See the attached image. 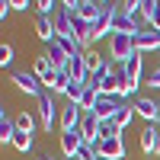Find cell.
Listing matches in <instances>:
<instances>
[{"label": "cell", "instance_id": "1", "mask_svg": "<svg viewBox=\"0 0 160 160\" xmlns=\"http://www.w3.org/2000/svg\"><path fill=\"white\" fill-rule=\"evenodd\" d=\"M93 87H96L102 96H122V90H125V74H122V71H112V64H109L102 74L93 77Z\"/></svg>", "mask_w": 160, "mask_h": 160}, {"label": "cell", "instance_id": "2", "mask_svg": "<svg viewBox=\"0 0 160 160\" xmlns=\"http://www.w3.org/2000/svg\"><path fill=\"white\" fill-rule=\"evenodd\" d=\"M13 83H16L22 93L35 96V99L45 96V83H42V77H38L35 71H32V74H29V71H16V74H13Z\"/></svg>", "mask_w": 160, "mask_h": 160}, {"label": "cell", "instance_id": "3", "mask_svg": "<svg viewBox=\"0 0 160 160\" xmlns=\"http://www.w3.org/2000/svg\"><path fill=\"white\" fill-rule=\"evenodd\" d=\"M131 55H135V38H131V35H112L109 38V58L125 64Z\"/></svg>", "mask_w": 160, "mask_h": 160}, {"label": "cell", "instance_id": "4", "mask_svg": "<svg viewBox=\"0 0 160 160\" xmlns=\"http://www.w3.org/2000/svg\"><path fill=\"white\" fill-rule=\"evenodd\" d=\"M96 154L106 157V160H125V141H122V135H118V138H99Z\"/></svg>", "mask_w": 160, "mask_h": 160}, {"label": "cell", "instance_id": "5", "mask_svg": "<svg viewBox=\"0 0 160 160\" xmlns=\"http://www.w3.org/2000/svg\"><path fill=\"white\" fill-rule=\"evenodd\" d=\"M68 74H71V80H77V83L93 87V74H90V68H87V55H83V51L71 58V64H68Z\"/></svg>", "mask_w": 160, "mask_h": 160}, {"label": "cell", "instance_id": "6", "mask_svg": "<svg viewBox=\"0 0 160 160\" xmlns=\"http://www.w3.org/2000/svg\"><path fill=\"white\" fill-rule=\"evenodd\" d=\"M80 125H83V109L74 102H68L61 109V131L68 135V131H80Z\"/></svg>", "mask_w": 160, "mask_h": 160}, {"label": "cell", "instance_id": "7", "mask_svg": "<svg viewBox=\"0 0 160 160\" xmlns=\"http://www.w3.org/2000/svg\"><path fill=\"white\" fill-rule=\"evenodd\" d=\"M80 135H83V144H99V115L96 112H83V125H80Z\"/></svg>", "mask_w": 160, "mask_h": 160}, {"label": "cell", "instance_id": "8", "mask_svg": "<svg viewBox=\"0 0 160 160\" xmlns=\"http://www.w3.org/2000/svg\"><path fill=\"white\" fill-rule=\"evenodd\" d=\"M135 112H138L141 118H148L151 125H157V122H160V102H157V99H148V96H141V99L135 102Z\"/></svg>", "mask_w": 160, "mask_h": 160}, {"label": "cell", "instance_id": "9", "mask_svg": "<svg viewBox=\"0 0 160 160\" xmlns=\"http://www.w3.org/2000/svg\"><path fill=\"white\" fill-rule=\"evenodd\" d=\"M154 48H160V32L157 29H148V32H138L135 35V51H141V55H144V51H154Z\"/></svg>", "mask_w": 160, "mask_h": 160}, {"label": "cell", "instance_id": "10", "mask_svg": "<svg viewBox=\"0 0 160 160\" xmlns=\"http://www.w3.org/2000/svg\"><path fill=\"white\" fill-rule=\"evenodd\" d=\"M80 148H83V135L80 131H68V135H61V151H64V157H77L80 154Z\"/></svg>", "mask_w": 160, "mask_h": 160}, {"label": "cell", "instance_id": "11", "mask_svg": "<svg viewBox=\"0 0 160 160\" xmlns=\"http://www.w3.org/2000/svg\"><path fill=\"white\" fill-rule=\"evenodd\" d=\"M55 99H51V93H45L42 99H38V115H42V128H55Z\"/></svg>", "mask_w": 160, "mask_h": 160}, {"label": "cell", "instance_id": "12", "mask_svg": "<svg viewBox=\"0 0 160 160\" xmlns=\"http://www.w3.org/2000/svg\"><path fill=\"white\" fill-rule=\"evenodd\" d=\"M35 35L38 38H42V42H55V38H58V29H55V19H51V16H38L35 19Z\"/></svg>", "mask_w": 160, "mask_h": 160}, {"label": "cell", "instance_id": "13", "mask_svg": "<svg viewBox=\"0 0 160 160\" xmlns=\"http://www.w3.org/2000/svg\"><path fill=\"white\" fill-rule=\"evenodd\" d=\"M45 90H58V93H68V87H71V74L68 71H51L45 80Z\"/></svg>", "mask_w": 160, "mask_h": 160}, {"label": "cell", "instance_id": "14", "mask_svg": "<svg viewBox=\"0 0 160 160\" xmlns=\"http://www.w3.org/2000/svg\"><path fill=\"white\" fill-rule=\"evenodd\" d=\"M45 55H48V61H51V64H55V71H68V64H71V55H68V51H64L58 42H51Z\"/></svg>", "mask_w": 160, "mask_h": 160}, {"label": "cell", "instance_id": "15", "mask_svg": "<svg viewBox=\"0 0 160 160\" xmlns=\"http://www.w3.org/2000/svg\"><path fill=\"white\" fill-rule=\"evenodd\" d=\"M16 138V118H10L7 109H0V144H13Z\"/></svg>", "mask_w": 160, "mask_h": 160}, {"label": "cell", "instance_id": "16", "mask_svg": "<svg viewBox=\"0 0 160 160\" xmlns=\"http://www.w3.org/2000/svg\"><path fill=\"white\" fill-rule=\"evenodd\" d=\"M77 16H80V19H87L90 26H96V22H99V16H102V3H96V0H83Z\"/></svg>", "mask_w": 160, "mask_h": 160}, {"label": "cell", "instance_id": "17", "mask_svg": "<svg viewBox=\"0 0 160 160\" xmlns=\"http://www.w3.org/2000/svg\"><path fill=\"white\" fill-rule=\"evenodd\" d=\"M118 106L122 102H115V96H99V102H96V112L99 118H115V112H118Z\"/></svg>", "mask_w": 160, "mask_h": 160}, {"label": "cell", "instance_id": "18", "mask_svg": "<svg viewBox=\"0 0 160 160\" xmlns=\"http://www.w3.org/2000/svg\"><path fill=\"white\" fill-rule=\"evenodd\" d=\"M157 138H160L157 125H148V128L141 131V151L144 154H157Z\"/></svg>", "mask_w": 160, "mask_h": 160}, {"label": "cell", "instance_id": "19", "mask_svg": "<svg viewBox=\"0 0 160 160\" xmlns=\"http://www.w3.org/2000/svg\"><path fill=\"white\" fill-rule=\"evenodd\" d=\"M118 10H122V16H128V19H141L144 16V0H125V3H118Z\"/></svg>", "mask_w": 160, "mask_h": 160}, {"label": "cell", "instance_id": "20", "mask_svg": "<svg viewBox=\"0 0 160 160\" xmlns=\"http://www.w3.org/2000/svg\"><path fill=\"white\" fill-rule=\"evenodd\" d=\"M144 19L151 22V29L160 32V0H144Z\"/></svg>", "mask_w": 160, "mask_h": 160}, {"label": "cell", "instance_id": "21", "mask_svg": "<svg viewBox=\"0 0 160 160\" xmlns=\"http://www.w3.org/2000/svg\"><path fill=\"white\" fill-rule=\"evenodd\" d=\"M16 131H26V135H35L38 131V122L32 118V112H19L16 115Z\"/></svg>", "mask_w": 160, "mask_h": 160}, {"label": "cell", "instance_id": "22", "mask_svg": "<svg viewBox=\"0 0 160 160\" xmlns=\"http://www.w3.org/2000/svg\"><path fill=\"white\" fill-rule=\"evenodd\" d=\"M131 118H135V106L122 102V106H118V112H115V125H118V128H128Z\"/></svg>", "mask_w": 160, "mask_h": 160}, {"label": "cell", "instance_id": "23", "mask_svg": "<svg viewBox=\"0 0 160 160\" xmlns=\"http://www.w3.org/2000/svg\"><path fill=\"white\" fill-rule=\"evenodd\" d=\"M13 148L22 151V154H29V151H32V135H26V131H16V138H13Z\"/></svg>", "mask_w": 160, "mask_h": 160}, {"label": "cell", "instance_id": "24", "mask_svg": "<svg viewBox=\"0 0 160 160\" xmlns=\"http://www.w3.org/2000/svg\"><path fill=\"white\" fill-rule=\"evenodd\" d=\"M51 71H55V64L48 61V55H42V58H35V74L42 77V80H45V77H48Z\"/></svg>", "mask_w": 160, "mask_h": 160}, {"label": "cell", "instance_id": "25", "mask_svg": "<svg viewBox=\"0 0 160 160\" xmlns=\"http://www.w3.org/2000/svg\"><path fill=\"white\" fill-rule=\"evenodd\" d=\"M99 154H96V148H93V144H83V148H80V154L74 157V160H96Z\"/></svg>", "mask_w": 160, "mask_h": 160}, {"label": "cell", "instance_id": "26", "mask_svg": "<svg viewBox=\"0 0 160 160\" xmlns=\"http://www.w3.org/2000/svg\"><path fill=\"white\" fill-rule=\"evenodd\" d=\"M10 64H13V48L3 45V48H0V68H10Z\"/></svg>", "mask_w": 160, "mask_h": 160}, {"label": "cell", "instance_id": "27", "mask_svg": "<svg viewBox=\"0 0 160 160\" xmlns=\"http://www.w3.org/2000/svg\"><path fill=\"white\" fill-rule=\"evenodd\" d=\"M38 16H51V10H55V3H51V0H38Z\"/></svg>", "mask_w": 160, "mask_h": 160}, {"label": "cell", "instance_id": "28", "mask_svg": "<svg viewBox=\"0 0 160 160\" xmlns=\"http://www.w3.org/2000/svg\"><path fill=\"white\" fill-rule=\"evenodd\" d=\"M148 83H151L154 90H160V68H157V71H151V77H148Z\"/></svg>", "mask_w": 160, "mask_h": 160}, {"label": "cell", "instance_id": "29", "mask_svg": "<svg viewBox=\"0 0 160 160\" xmlns=\"http://www.w3.org/2000/svg\"><path fill=\"white\" fill-rule=\"evenodd\" d=\"M10 3H13V10H19V13H22V10H29V7H32V3H29V0H10Z\"/></svg>", "mask_w": 160, "mask_h": 160}, {"label": "cell", "instance_id": "30", "mask_svg": "<svg viewBox=\"0 0 160 160\" xmlns=\"http://www.w3.org/2000/svg\"><path fill=\"white\" fill-rule=\"evenodd\" d=\"M157 154H160V138H157Z\"/></svg>", "mask_w": 160, "mask_h": 160}, {"label": "cell", "instance_id": "31", "mask_svg": "<svg viewBox=\"0 0 160 160\" xmlns=\"http://www.w3.org/2000/svg\"><path fill=\"white\" fill-rule=\"evenodd\" d=\"M45 160H58V157H45Z\"/></svg>", "mask_w": 160, "mask_h": 160}]
</instances>
